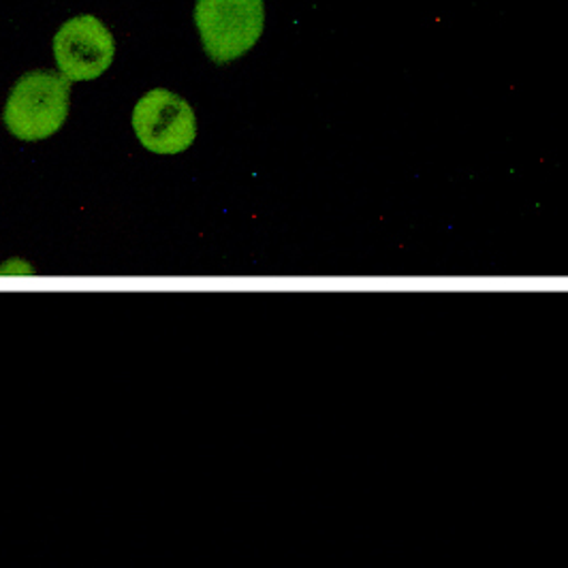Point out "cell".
<instances>
[{
  "label": "cell",
  "instance_id": "1",
  "mask_svg": "<svg viewBox=\"0 0 568 568\" xmlns=\"http://www.w3.org/2000/svg\"><path fill=\"white\" fill-rule=\"evenodd\" d=\"M71 108V82L57 71L37 69L22 75L4 105L2 120L22 142H41L64 124Z\"/></svg>",
  "mask_w": 568,
  "mask_h": 568
},
{
  "label": "cell",
  "instance_id": "2",
  "mask_svg": "<svg viewBox=\"0 0 568 568\" xmlns=\"http://www.w3.org/2000/svg\"><path fill=\"white\" fill-rule=\"evenodd\" d=\"M195 24L205 54L227 64L248 54L263 34V0H197Z\"/></svg>",
  "mask_w": 568,
  "mask_h": 568
},
{
  "label": "cell",
  "instance_id": "3",
  "mask_svg": "<svg viewBox=\"0 0 568 568\" xmlns=\"http://www.w3.org/2000/svg\"><path fill=\"white\" fill-rule=\"evenodd\" d=\"M133 129L143 148L154 154L186 152L197 138L193 108L165 88L150 90L138 101Z\"/></svg>",
  "mask_w": 568,
  "mask_h": 568
},
{
  "label": "cell",
  "instance_id": "4",
  "mask_svg": "<svg viewBox=\"0 0 568 568\" xmlns=\"http://www.w3.org/2000/svg\"><path fill=\"white\" fill-rule=\"evenodd\" d=\"M114 57V34L97 16H75L54 37L58 69L69 82L101 78L112 67Z\"/></svg>",
  "mask_w": 568,
  "mask_h": 568
}]
</instances>
